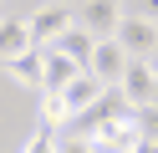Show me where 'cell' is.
Returning a JSON list of instances; mask_svg holds the SVG:
<instances>
[{
  "mask_svg": "<svg viewBox=\"0 0 158 153\" xmlns=\"http://www.w3.org/2000/svg\"><path fill=\"white\" fill-rule=\"evenodd\" d=\"M123 117H133V102H127L117 87H107L102 97H97L92 107H82L72 122H77V133H82V138H92L97 128H107V122H123Z\"/></svg>",
  "mask_w": 158,
  "mask_h": 153,
  "instance_id": "cell-1",
  "label": "cell"
},
{
  "mask_svg": "<svg viewBox=\"0 0 158 153\" xmlns=\"http://www.w3.org/2000/svg\"><path fill=\"white\" fill-rule=\"evenodd\" d=\"M117 92H123L133 107H148V102H153V92H158V71H153V61H148V56H133V61H127V71H123V82H117Z\"/></svg>",
  "mask_w": 158,
  "mask_h": 153,
  "instance_id": "cell-2",
  "label": "cell"
},
{
  "mask_svg": "<svg viewBox=\"0 0 158 153\" xmlns=\"http://www.w3.org/2000/svg\"><path fill=\"white\" fill-rule=\"evenodd\" d=\"M72 26H77V15H72L66 5H41V10L31 15V46H41V51L56 46V41H61Z\"/></svg>",
  "mask_w": 158,
  "mask_h": 153,
  "instance_id": "cell-3",
  "label": "cell"
},
{
  "mask_svg": "<svg viewBox=\"0 0 158 153\" xmlns=\"http://www.w3.org/2000/svg\"><path fill=\"white\" fill-rule=\"evenodd\" d=\"M127 61H133V56H127L123 41H117V36H102V41H97V51H92V61H87V71H97L107 87H117L123 71H127Z\"/></svg>",
  "mask_w": 158,
  "mask_h": 153,
  "instance_id": "cell-4",
  "label": "cell"
},
{
  "mask_svg": "<svg viewBox=\"0 0 158 153\" xmlns=\"http://www.w3.org/2000/svg\"><path fill=\"white\" fill-rule=\"evenodd\" d=\"M117 41L127 46V56H153V51H158V20H148L143 10H138V15H123Z\"/></svg>",
  "mask_w": 158,
  "mask_h": 153,
  "instance_id": "cell-5",
  "label": "cell"
},
{
  "mask_svg": "<svg viewBox=\"0 0 158 153\" xmlns=\"http://www.w3.org/2000/svg\"><path fill=\"white\" fill-rule=\"evenodd\" d=\"M0 66H5V77H10L15 87H36V92L46 87V51H41V46H26L21 56L0 61Z\"/></svg>",
  "mask_w": 158,
  "mask_h": 153,
  "instance_id": "cell-6",
  "label": "cell"
},
{
  "mask_svg": "<svg viewBox=\"0 0 158 153\" xmlns=\"http://www.w3.org/2000/svg\"><path fill=\"white\" fill-rule=\"evenodd\" d=\"M138 143H143V133H138V122H133V117L107 122V128H97V133H92V148H97V153H138Z\"/></svg>",
  "mask_w": 158,
  "mask_h": 153,
  "instance_id": "cell-7",
  "label": "cell"
},
{
  "mask_svg": "<svg viewBox=\"0 0 158 153\" xmlns=\"http://www.w3.org/2000/svg\"><path fill=\"white\" fill-rule=\"evenodd\" d=\"M77 20H82L92 36H117V26H123V5H117V0H87Z\"/></svg>",
  "mask_w": 158,
  "mask_h": 153,
  "instance_id": "cell-8",
  "label": "cell"
},
{
  "mask_svg": "<svg viewBox=\"0 0 158 153\" xmlns=\"http://www.w3.org/2000/svg\"><path fill=\"white\" fill-rule=\"evenodd\" d=\"M61 92H66V107H72V117H77V112H82V107H92V102H97V97H102V92H107V82L97 77V71H77V77L66 82Z\"/></svg>",
  "mask_w": 158,
  "mask_h": 153,
  "instance_id": "cell-9",
  "label": "cell"
},
{
  "mask_svg": "<svg viewBox=\"0 0 158 153\" xmlns=\"http://www.w3.org/2000/svg\"><path fill=\"white\" fill-rule=\"evenodd\" d=\"M77 71H87V66H82V61H72L61 46H46V87H66ZM46 87H41V92H46Z\"/></svg>",
  "mask_w": 158,
  "mask_h": 153,
  "instance_id": "cell-10",
  "label": "cell"
},
{
  "mask_svg": "<svg viewBox=\"0 0 158 153\" xmlns=\"http://www.w3.org/2000/svg\"><path fill=\"white\" fill-rule=\"evenodd\" d=\"M97 41H102V36H92V31H87L82 20H77V26L66 31V36L56 41V46H61V51H66L72 61H82V66H87V61H92V51H97Z\"/></svg>",
  "mask_w": 158,
  "mask_h": 153,
  "instance_id": "cell-11",
  "label": "cell"
},
{
  "mask_svg": "<svg viewBox=\"0 0 158 153\" xmlns=\"http://www.w3.org/2000/svg\"><path fill=\"white\" fill-rule=\"evenodd\" d=\"M31 46V20H0V61L21 56Z\"/></svg>",
  "mask_w": 158,
  "mask_h": 153,
  "instance_id": "cell-12",
  "label": "cell"
},
{
  "mask_svg": "<svg viewBox=\"0 0 158 153\" xmlns=\"http://www.w3.org/2000/svg\"><path fill=\"white\" fill-rule=\"evenodd\" d=\"M41 122H51V128L72 122V107H66V92H61V87H46V92H41Z\"/></svg>",
  "mask_w": 158,
  "mask_h": 153,
  "instance_id": "cell-13",
  "label": "cell"
},
{
  "mask_svg": "<svg viewBox=\"0 0 158 153\" xmlns=\"http://www.w3.org/2000/svg\"><path fill=\"white\" fill-rule=\"evenodd\" d=\"M56 143H61V133H56L51 122H41V128L21 143V153H56Z\"/></svg>",
  "mask_w": 158,
  "mask_h": 153,
  "instance_id": "cell-14",
  "label": "cell"
},
{
  "mask_svg": "<svg viewBox=\"0 0 158 153\" xmlns=\"http://www.w3.org/2000/svg\"><path fill=\"white\" fill-rule=\"evenodd\" d=\"M133 122L138 133H143V143H158V107L148 102V107H133Z\"/></svg>",
  "mask_w": 158,
  "mask_h": 153,
  "instance_id": "cell-15",
  "label": "cell"
},
{
  "mask_svg": "<svg viewBox=\"0 0 158 153\" xmlns=\"http://www.w3.org/2000/svg\"><path fill=\"white\" fill-rule=\"evenodd\" d=\"M56 153H97V148H92V138H82V133H66V138L56 143Z\"/></svg>",
  "mask_w": 158,
  "mask_h": 153,
  "instance_id": "cell-16",
  "label": "cell"
},
{
  "mask_svg": "<svg viewBox=\"0 0 158 153\" xmlns=\"http://www.w3.org/2000/svg\"><path fill=\"white\" fill-rule=\"evenodd\" d=\"M143 15H148V20H158V0H143Z\"/></svg>",
  "mask_w": 158,
  "mask_h": 153,
  "instance_id": "cell-17",
  "label": "cell"
},
{
  "mask_svg": "<svg viewBox=\"0 0 158 153\" xmlns=\"http://www.w3.org/2000/svg\"><path fill=\"white\" fill-rule=\"evenodd\" d=\"M148 61H153V71H158V51H153V56H148Z\"/></svg>",
  "mask_w": 158,
  "mask_h": 153,
  "instance_id": "cell-18",
  "label": "cell"
},
{
  "mask_svg": "<svg viewBox=\"0 0 158 153\" xmlns=\"http://www.w3.org/2000/svg\"><path fill=\"white\" fill-rule=\"evenodd\" d=\"M153 107H158V92H153Z\"/></svg>",
  "mask_w": 158,
  "mask_h": 153,
  "instance_id": "cell-19",
  "label": "cell"
}]
</instances>
